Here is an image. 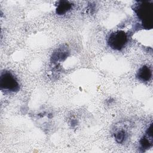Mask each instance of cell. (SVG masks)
Instances as JSON below:
<instances>
[{
	"label": "cell",
	"mask_w": 153,
	"mask_h": 153,
	"mask_svg": "<svg viewBox=\"0 0 153 153\" xmlns=\"http://www.w3.org/2000/svg\"><path fill=\"white\" fill-rule=\"evenodd\" d=\"M152 1H143L137 2L134 8L138 18L142 21L143 26L147 29L152 27Z\"/></svg>",
	"instance_id": "6da1fadb"
},
{
	"label": "cell",
	"mask_w": 153,
	"mask_h": 153,
	"mask_svg": "<svg viewBox=\"0 0 153 153\" xmlns=\"http://www.w3.org/2000/svg\"><path fill=\"white\" fill-rule=\"evenodd\" d=\"M0 87L1 90L15 92L19 90L20 85L14 75L9 71H4L1 72Z\"/></svg>",
	"instance_id": "7a4b0ae2"
},
{
	"label": "cell",
	"mask_w": 153,
	"mask_h": 153,
	"mask_svg": "<svg viewBox=\"0 0 153 153\" xmlns=\"http://www.w3.org/2000/svg\"><path fill=\"white\" fill-rule=\"evenodd\" d=\"M128 41L127 35L123 30H117L110 34L108 38V44L111 48L117 50L123 49Z\"/></svg>",
	"instance_id": "3957f363"
},
{
	"label": "cell",
	"mask_w": 153,
	"mask_h": 153,
	"mask_svg": "<svg viewBox=\"0 0 153 153\" xmlns=\"http://www.w3.org/2000/svg\"><path fill=\"white\" fill-rule=\"evenodd\" d=\"M137 76L142 81H148L152 76V71L148 66H143L138 70Z\"/></svg>",
	"instance_id": "277c9868"
},
{
	"label": "cell",
	"mask_w": 153,
	"mask_h": 153,
	"mask_svg": "<svg viewBox=\"0 0 153 153\" xmlns=\"http://www.w3.org/2000/svg\"><path fill=\"white\" fill-rule=\"evenodd\" d=\"M72 7V4L67 1H59L56 8V13L59 15H62L69 11Z\"/></svg>",
	"instance_id": "5b68a950"
},
{
	"label": "cell",
	"mask_w": 153,
	"mask_h": 153,
	"mask_svg": "<svg viewBox=\"0 0 153 153\" xmlns=\"http://www.w3.org/2000/svg\"><path fill=\"white\" fill-rule=\"evenodd\" d=\"M115 138L118 143H123L126 138V134L123 130H120L115 134Z\"/></svg>",
	"instance_id": "8992f818"
}]
</instances>
